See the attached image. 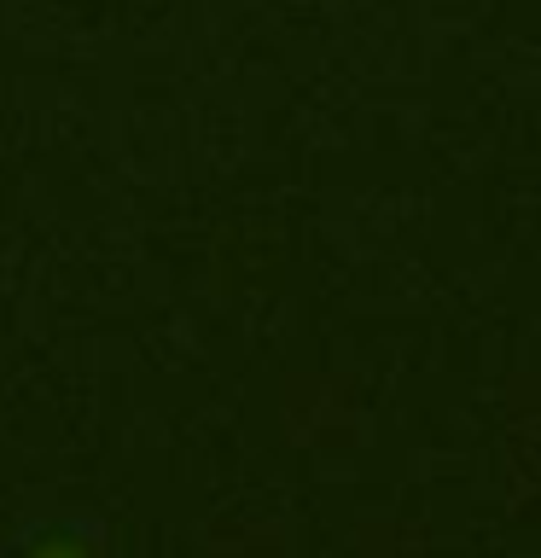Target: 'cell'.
Wrapping results in <instances>:
<instances>
[{
  "label": "cell",
  "mask_w": 541,
  "mask_h": 558,
  "mask_svg": "<svg viewBox=\"0 0 541 558\" xmlns=\"http://www.w3.org/2000/svg\"><path fill=\"white\" fill-rule=\"evenodd\" d=\"M24 558H99V535H94V523H82V530H64L59 523V530L35 535Z\"/></svg>",
  "instance_id": "cell-1"
}]
</instances>
